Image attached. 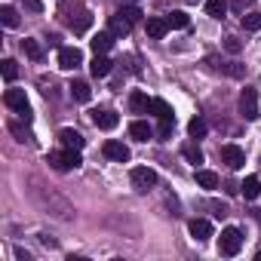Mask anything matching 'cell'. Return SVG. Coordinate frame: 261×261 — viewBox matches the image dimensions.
<instances>
[{"instance_id":"6da1fadb","label":"cell","mask_w":261,"mask_h":261,"mask_svg":"<svg viewBox=\"0 0 261 261\" xmlns=\"http://www.w3.org/2000/svg\"><path fill=\"white\" fill-rule=\"evenodd\" d=\"M83 160H80V151H74V148H65V151H53L49 154V166L56 169V172H71V169H77Z\"/></svg>"},{"instance_id":"7a4b0ae2","label":"cell","mask_w":261,"mask_h":261,"mask_svg":"<svg viewBox=\"0 0 261 261\" xmlns=\"http://www.w3.org/2000/svg\"><path fill=\"white\" fill-rule=\"evenodd\" d=\"M4 105H7V108H13L25 123H31V105H28L25 89H7V92H4Z\"/></svg>"},{"instance_id":"3957f363","label":"cell","mask_w":261,"mask_h":261,"mask_svg":"<svg viewBox=\"0 0 261 261\" xmlns=\"http://www.w3.org/2000/svg\"><path fill=\"white\" fill-rule=\"evenodd\" d=\"M240 249H243V230H240V227H224L221 237H218V252L230 258V255H237Z\"/></svg>"},{"instance_id":"277c9868","label":"cell","mask_w":261,"mask_h":261,"mask_svg":"<svg viewBox=\"0 0 261 261\" xmlns=\"http://www.w3.org/2000/svg\"><path fill=\"white\" fill-rule=\"evenodd\" d=\"M129 178H133V188L136 191H151V188H157V172L151 169V166H136L133 172H129Z\"/></svg>"},{"instance_id":"5b68a950","label":"cell","mask_w":261,"mask_h":261,"mask_svg":"<svg viewBox=\"0 0 261 261\" xmlns=\"http://www.w3.org/2000/svg\"><path fill=\"white\" fill-rule=\"evenodd\" d=\"M203 65H206L209 71H221V74H227V77H243V74H246V68H243L240 62H221L218 56H206Z\"/></svg>"},{"instance_id":"8992f818","label":"cell","mask_w":261,"mask_h":261,"mask_svg":"<svg viewBox=\"0 0 261 261\" xmlns=\"http://www.w3.org/2000/svg\"><path fill=\"white\" fill-rule=\"evenodd\" d=\"M240 114L246 117V120H258L261 114H258V92L252 89V86H246L243 92H240Z\"/></svg>"},{"instance_id":"52a82bcc","label":"cell","mask_w":261,"mask_h":261,"mask_svg":"<svg viewBox=\"0 0 261 261\" xmlns=\"http://www.w3.org/2000/svg\"><path fill=\"white\" fill-rule=\"evenodd\" d=\"M80 65H83V53H80L77 46H62V49H59V68L74 71V68H80Z\"/></svg>"},{"instance_id":"ba28073f","label":"cell","mask_w":261,"mask_h":261,"mask_svg":"<svg viewBox=\"0 0 261 261\" xmlns=\"http://www.w3.org/2000/svg\"><path fill=\"white\" fill-rule=\"evenodd\" d=\"M101 151H105V157H108V160H114V163H129V157H133L123 142H114V139H111V142H105V148H101Z\"/></svg>"},{"instance_id":"9c48e42d","label":"cell","mask_w":261,"mask_h":261,"mask_svg":"<svg viewBox=\"0 0 261 261\" xmlns=\"http://www.w3.org/2000/svg\"><path fill=\"white\" fill-rule=\"evenodd\" d=\"M221 163H227L230 169H240V166L246 163V151L237 148V145H224V148H221Z\"/></svg>"},{"instance_id":"30bf717a","label":"cell","mask_w":261,"mask_h":261,"mask_svg":"<svg viewBox=\"0 0 261 261\" xmlns=\"http://www.w3.org/2000/svg\"><path fill=\"white\" fill-rule=\"evenodd\" d=\"M92 123H95L98 129H105V133H108V129H114V126L120 123V117H117L111 108H98V111H92Z\"/></svg>"},{"instance_id":"8fae6325","label":"cell","mask_w":261,"mask_h":261,"mask_svg":"<svg viewBox=\"0 0 261 261\" xmlns=\"http://www.w3.org/2000/svg\"><path fill=\"white\" fill-rule=\"evenodd\" d=\"M145 31H148V37H151V40H163V37H166V31H169V22H166V19H160V16H151V19L145 22Z\"/></svg>"},{"instance_id":"7c38bea8","label":"cell","mask_w":261,"mask_h":261,"mask_svg":"<svg viewBox=\"0 0 261 261\" xmlns=\"http://www.w3.org/2000/svg\"><path fill=\"white\" fill-rule=\"evenodd\" d=\"M188 230H191V237H194L197 243H206V240L212 237V224H209L206 218H194V221L188 224Z\"/></svg>"},{"instance_id":"4fadbf2b","label":"cell","mask_w":261,"mask_h":261,"mask_svg":"<svg viewBox=\"0 0 261 261\" xmlns=\"http://www.w3.org/2000/svg\"><path fill=\"white\" fill-rule=\"evenodd\" d=\"M59 142H62L65 148H74V151H80V148L86 145V139L77 133V129H62V133H59Z\"/></svg>"},{"instance_id":"5bb4252c","label":"cell","mask_w":261,"mask_h":261,"mask_svg":"<svg viewBox=\"0 0 261 261\" xmlns=\"http://www.w3.org/2000/svg\"><path fill=\"white\" fill-rule=\"evenodd\" d=\"M129 136H133L136 142H148V139L154 136V129H151L145 120H133V123H129Z\"/></svg>"},{"instance_id":"9a60e30c","label":"cell","mask_w":261,"mask_h":261,"mask_svg":"<svg viewBox=\"0 0 261 261\" xmlns=\"http://www.w3.org/2000/svg\"><path fill=\"white\" fill-rule=\"evenodd\" d=\"M89 46H92V53H101V56H105V53L114 46V34H111V31H98V34L89 40Z\"/></svg>"},{"instance_id":"2e32d148","label":"cell","mask_w":261,"mask_h":261,"mask_svg":"<svg viewBox=\"0 0 261 261\" xmlns=\"http://www.w3.org/2000/svg\"><path fill=\"white\" fill-rule=\"evenodd\" d=\"M89 74H92V77H108V74H111V59L101 56V53H95V59L89 62Z\"/></svg>"},{"instance_id":"e0dca14e","label":"cell","mask_w":261,"mask_h":261,"mask_svg":"<svg viewBox=\"0 0 261 261\" xmlns=\"http://www.w3.org/2000/svg\"><path fill=\"white\" fill-rule=\"evenodd\" d=\"M68 89H71V98H74V101H80V105H86V101L92 98V89H89V83H86V80H74Z\"/></svg>"},{"instance_id":"ac0fdd59","label":"cell","mask_w":261,"mask_h":261,"mask_svg":"<svg viewBox=\"0 0 261 261\" xmlns=\"http://www.w3.org/2000/svg\"><path fill=\"white\" fill-rule=\"evenodd\" d=\"M129 111H133V114H148V111H151V98L136 89L133 95H129Z\"/></svg>"},{"instance_id":"d6986e66","label":"cell","mask_w":261,"mask_h":261,"mask_svg":"<svg viewBox=\"0 0 261 261\" xmlns=\"http://www.w3.org/2000/svg\"><path fill=\"white\" fill-rule=\"evenodd\" d=\"M68 25H71L74 34H83V31H89V25H92V13H89V10H80L77 19H68Z\"/></svg>"},{"instance_id":"ffe728a7","label":"cell","mask_w":261,"mask_h":261,"mask_svg":"<svg viewBox=\"0 0 261 261\" xmlns=\"http://www.w3.org/2000/svg\"><path fill=\"white\" fill-rule=\"evenodd\" d=\"M240 194H243L246 200H255V197L261 194V178H258V175H246V181L240 185Z\"/></svg>"},{"instance_id":"44dd1931","label":"cell","mask_w":261,"mask_h":261,"mask_svg":"<svg viewBox=\"0 0 261 261\" xmlns=\"http://www.w3.org/2000/svg\"><path fill=\"white\" fill-rule=\"evenodd\" d=\"M129 28H133V25H129V22H126V19L120 16V13L108 19V31H111L114 37H126V34H129Z\"/></svg>"},{"instance_id":"7402d4cb","label":"cell","mask_w":261,"mask_h":261,"mask_svg":"<svg viewBox=\"0 0 261 261\" xmlns=\"http://www.w3.org/2000/svg\"><path fill=\"white\" fill-rule=\"evenodd\" d=\"M22 49H25V56H28L31 62H40V59H43V46H40V40L25 37V40H22Z\"/></svg>"},{"instance_id":"603a6c76","label":"cell","mask_w":261,"mask_h":261,"mask_svg":"<svg viewBox=\"0 0 261 261\" xmlns=\"http://www.w3.org/2000/svg\"><path fill=\"white\" fill-rule=\"evenodd\" d=\"M197 185L206 188V191H215L218 188V175L212 169H197Z\"/></svg>"},{"instance_id":"cb8c5ba5","label":"cell","mask_w":261,"mask_h":261,"mask_svg":"<svg viewBox=\"0 0 261 261\" xmlns=\"http://www.w3.org/2000/svg\"><path fill=\"white\" fill-rule=\"evenodd\" d=\"M181 157L188 160V163H194V166H200L203 163V151L194 145V142H188V145H181Z\"/></svg>"},{"instance_id":"d4e9b609","label":"cell","mask_w":261,"mask_h":261,"mask_svg":"<svg viewBox=\"0 0 261 261\" xmlns=\"http://www.w3.org/2000/svg\"><path fill=\"white\" fill-rule=\"evenodd\" d=\"M188 133H191V139H203V136L209 133V123H206L203 117H194V120L188 123Z\"/></svg>"},{"instance_id":"484cf974","label":"cell","mask_w":261,"mask_h":261,"mask_svg":"<svg viewBox=\"0 0 261 261\" xmlns=\"http://www.w3.org/2000/svg\"><path fill=\"white\" fill-rule=\"evenodd\" d=\"M151 111L160 117V120H175V114H172V108L163 101V98H151Z\"/></svg>"},{"instance_id":"4316f807","label":"cell","mask_w":261,"mask_h":261,"mask_svg":"<svg viewBox=\"0 0 261 261\" xmlns=\"http://www.w3.org/2000/svg\"><path fill=\"white\" fill-rule=\"evenodd\" d=\"M206 13L212 19H224L227 16V4H224V0H206Z\"/></svg>"},{"instance_id":"83f0119b","label":"cell","mask_w":261,"mask_h":261,"mask_svg":"<svg viewBox=\"0 0 261 261\" xmlns=\"http://www.w3.org/2000/svg\"><path fill=\"white\" fill-rule=\"evenodd\" d=\"M0 22H4L7 28H16L19 25V13L13 7H0Z\"/></svg>"},{"instance_id":"f1b7e54d","label":"cell","mask_w":261,"mask_h":261,"mask_svg":"<svg viewBox=\"0 0 261 261\" xmlns=\"http://www.w3.org/2000/svg\"><path fill=\"white\" fill-rule=\"evenodd\" d=\"M166 22H169V28H188V25H191V19H188V16H185L181 10L169 13V16H166Z\"/></svg>"},{"instance_id":"f546056e","label":"cell","mask_w":261,"mask_h":261,"mask_svg":"<svg viewBox=\"0 0 261 261\" xmlns=\"http://www.w3.org/2000/svg\"><path fill=\"white\" fill-rule=\"evenodd\" d=\"M120 16H123V19H126L129 25L142 22V10H139V7H123V10H120Z\"/></svg>"},{"instance_id":"4dcf8cb0","label":"cell","mask_w":261,"mask_h":261,"mask_svg":"<svg viewBox=\"0 0 261 261\" xmlns=\"http://www.w3.org/2000/svg\"><path fill=\"white\" fill-rule=\"evenodd\" d=\"M243 28H246V31H261V13L243 16Z\"/></svg>"},{"instance_id":"1f68e13d","label":"cell","mask_w":261,"mask_h":261,"mask_svg":"<svg viewBox=\"0 0 261 261\" xmlns=\"http://www.w3.org/2000/svg\"><path fill=\"white\" fill-rule=\"evenodd\" d=\"M16 77H19V68H16V62H13V59H4V80H7V83H13Z\"/></svg>"},{"instance_id":"d6a6232c","label":"cell","mask_w":261,"mask_h":261,"mask_svg":"<svg viewBox=\"0 0 261 261\" xmlns=\"http://www.w3.org/2000/svg\"><path fill=\"white\" fill-rule=\"evenodd\" d=\"M172 129H175V120H160V126H157V136L166 142V139L172 136Z\"/></svg>"},{"instance_id":"836d02e7","label":"cell","mask_w":261,"mask_h":261,"mask_svg":"<svg viewBox=\"0 0 261 261\" xmlns=\"http://www.w3.org/2000/svg\"><path fill=\"white\" fill-rule=\"evenodd\" d=\"M10 133H13L19 142H28V139H31V136H28V129H22L19 123H10Z\"/></svg>"},{"instance_id":"e575fe53","label":"cell","mask_w":261,"mask_h":261,"mask_svg":"<svg viewBox=\"0 0 261 261\" xmlns=\"http://www.w3.org/2000/svg\"><path fill=\"white\" fill-rule=\"evenodd\" d=\"M224 49H227V53H240V49H243V40H237V37H224Z\"/></svg>"},{"instance_id":"d590c367","label":"cell","mask_w":261,"mask_h":261,"mask_svg":"<svg viewBox=\"0 0 261 261\" xmlns=\"http://www.w3.org/2000/svg\"><path fill=\"white\" fill-rule=\"evenodd\" d=\"M22 4H25V10H28V13H40V10H43L40 0H22Z\"/></svg>"},{"instance_id":"8d00e7d4","label":"cell","mask_w":261,"mask_h":261,"mask_svg":"<svg viewBox=\"0 0 261 261\" xmlns=\"http://www.w3.org/2000/svg\"><path fill=\"white\" fill-rule=\"evenodd\" d=\"M16 258H19V261H31V255H28L25 249H16Z\"/></svg>"},{"instance_id":"74e56055","label":"cell","mask_w":261,"mask_h":261,"mask_svg":"<svg viewBox=\"0 0 261 261\" xmlns=\"http://www.w3.org/2000/svg\"><path fill=\"white\" fill-rule=\"evenodd\" d=\"M129 4H139V0H129Z\"/></svg>"}]
</instances>
